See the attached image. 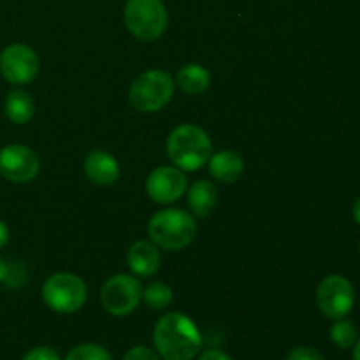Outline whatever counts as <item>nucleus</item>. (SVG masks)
<instances>
[{"mask_svg": "<svg viewBox=\"0 0 360 360\" xmlns=\"http://www.w3.org/2000/svg\"><path fill=\"white\" fill-rule=\"evenodd\" d=\"M127 28L136 39L157 41L169 25L167 7L162 0H129L123 11Z\"/></svg>", "mask_w": 360, "mask_h": 360, "instance_id": "obj_4", "label": "nucleus"}, {"mask_svg": "<svg viewBox=\"0 0 360 360\" xmlns=\"http://www.w3.org/2000/svg\"><path fill=\"white\" fill-rule=\"evenodd\" d=\"M102 306L115 316H127L136 311L143 301V287L139 280L130 274H115L101 290Z\"/></svg>", "mask_w": 360, "mask_h": 360, "instance_id": "obj_7", "label": "nucleus"}, {"mask_svg": "<svg viewBox=\"0 0 360 360\" xmlns=\"http://www.w3.org/2000/svg\"><path fill=\"white\" fill-rule=\"evenodd\" d=\"M84 174L95 185H115L120 178V165L111 153L104 150H95L84 160Z\"/></svg>", "mask_w": 360, "mask_h": 360, "instance_id": "obj_12", "label": "nucleus"}, {"mask_svg": "<svg viewBox=\"0 0 360 360\" xmlns=\"http://www.w3.org/2000/svg\"><path fill=\"white\" fill-rule=\"evenodd\" d=\"M167 157L172 164L181 171H199L207 164L213 151L210 136L200 127L185 123L179 125L169 134L167 144Z\"/></svg>", "mask_w": 360, "mask_h": 360, "instance_id": "obj_2", "label": "nucleus"}, {"mask_svg": "<svg viewBox=\"0 0 360 360\" xmlns=\"http://www.w3.org/2000/svg\"><path fill=\"white\" fill-rule=\"evenodd\" d=\"M0 72L11 84H28L39 74V56L30 46L11 44L0 53Z\"/></svg>", "mask_w": 360, "mask_h": 360, "instance_id": "obj_9", "label": "nucleus"}, {"mask_svg": "<svg viewBox=\"0 0 360 360\" xmlns=\"http://www.w3.org/2000/svg\"><path fill=\"white\" fill-rule=\"evenodd\" d=\"M172 288L162 281H155L143 290V301L151 309H165L172 302Z\"/></svg>", "mask_w": 360, "mask_h": 360, "instance_id": "obj_18", "label": "nucleus"}, {"mask_svg": "<svg viewBox=\"0 0 360 360\" xmlns=\"http://www.w3.org/2000/svg\"><path fill=\"white\" fill-rule=\"evenodd\" d=\"M188 188L185 171L171 165H162L151 171L146 179V193L158 204H172L181 199Z\"/></svg>", "mask_w": 360, "mask_h": 360, "instance_id": "obj_11", "label": "nucleus"}, {"mask_svg": "<svg viewBox=\"0 0 360 360\" xmlns=\"http://www.w3.org/2000/svg\"><path fill=\"white\" fill-rule=\"evenodd\" d=\"M287 360H326V359H323V355L320 354L319 350H315V348L299 347V348H294V350L287 355Z\"/></svg>", "mask_w": 360, "mask_h": 360, "instance_id": "obj_23", "label": "nucleus"}, {"mask_svg": "<svg viewBox=\"0 0 360 360\" xmlns=\"http://www.w3.org/2000/svg\"><path fill=\"white\" fill-rule=\"evenodd\" d=\"M123 360H162L160 355L148 347H134L125 354Z\"/></svg>", "mask_w": 360, "mask_h": 360, "instance_id": "obj_22", "label": "nucleus"}, {"mask_svg": "<svg viewBox=\"0 0 360 360\" xmlns=\"http://www.w3.org/2000/svg\"><path fill=\"white\" fill-rule=\"evenodd\" d=\"M153 345L162 360H192L202 348V336L190 316L167 313L155 326Z\"/></svg>", "mask_w": 360, "mask_h": 360, "instance_id": "obj_1", "label": "nucleus"}, {"mask_svg": "<svg viewBox=\"0 0 360 360\" xmlns=\"http://www.w3.org/2000/svg\"><path fill=\"white\" fill-rule=\"evenodd\" d=\"M9 269H11L9 262L0 257V283H6L7 276H9Z\"/></svg>", "mask_w": 360, "mask_h": 360, "instance_id": "obj_25", "label": "nucleus"}, {"mask_svg": "<svg viewBox=\"0 0 360 360\" xmlns=\"http://www.w3.org/2000/svg\"><path fill=\"white\" fill-rule=\"evenodd\" d=\"M65 360H112L111 354L101 345L84 343L77 345L67 354Z\"/></svg>", "mask_w": 360, "mask_h": 360, "instance_id": "obj_20", "label": "nucleus"}, {"mask_svg": "<svg viewBox=\"0 0 360 360\" xmlns=\"http://www.w3.org/2000/svg\"><path fill=\"white\" fill-rule=\"evenodd\" d=\"M88 297L84 281L77 274L56 273L42 285V299L46 306L60 315L79 311Z\"/></svg>", "mask_w": 360, "mask_h": 360, "instance_id": "obj_6", "label": "nucleus"}, {"mask_svg": "<svg viewBox=\"0 0 360 360\" xmlns=\"http://www.w3.org/2000/svg\"><path fill=\"white\" fill-rule=\"evenodd\" d=\"M39 157L25 144H9L0 150V174L13 183H28L37 176Z\"/></svg>", "mask_w": 360, "mask_h": 360, "instance_id": "obj_10", "label": "nucleus"}, {"mask_svg": "<svg viewBox=\"0 0 360 360\" xmlns=\"http://www.w3.org/2000/svg\"><path fill=\"white\" fill-rule=\"evenodd\" d=\"M127 262H129L130 271L136 276H153L162 262L160 250H158V246L153 241H136L129 248Z\"/></svg>", "mask_w": 360, "mask_h": 360, "instance_id": "obj_13", "label": "nucleus"}, {"mask_svg": "<svg viewBox=\"0 0 360 360\" xmlns=\"http://www.w3.org/2000/svg\"><path fill=\"white\" fill-rule=\"evenodd\" d=\"M355 350H354V360H360V340H357V343L354 345Z\"/></svg>", "mask_w": 360, "mask_h": 360, "instance_id": "obj_28", "label": "nucleus"}, {"mask_svg": "<svg viewBox=\"0 0 360 360\" xmlns=\"http://www.w3.org/2000/svg\"><path fill=\"white\" fill-rule=\"evenodd\" d=\"M23 360H62L58 352L53 350L51 347H35L25 354Z\"/></svg>", "mask_w": 360, "mask_h": 360, "instance_id": "obj_21", "label": "nucleus"}, {"mask_svg": "<svg viewBox=\"0 0 360 360\" xmlns=\"http://www.w3.org/2000/svg\"><path fill=\"white\" fill-rule=\"evenodd\" d=\"M354 285L341 274H330L320 281L316 288V306L320 311L333 320H341L354 309Z\"/></svg>", "mask_w": 360, "mask_h": 360, "instance_id": "obj_8", "label": "nucleus"}, {"mask_svg": "<svg viewBox=\"0 0 360 360\" xmlns=\"http://www.w3.org/2000/svg\"><path fill=\"white\" fill-rule=\"evenodd\" d=\"M7 241H9V229L0 220V248H4L7 245Z\"/></svg>", "mask_w": 360, "mask_h": 360, "instance_id": "obj_26", "label": "nucleus"}, {"mask_svg": "<svg viewBox=\"0 0 360 360\" xmlns=\"http://www.w3.org/2000/svg\"><path fill=\"white\" fill-rule=\"evenodd\" d=\"M218 190L207 179H199L188 188V207L195 217L204 218L217 207Z\"/></svg>", "mask_w": 360, "mask_h": 360, "instance_id": "obj_16", "label": "nucleus"}, {"mask_svg": "<svg viewBox=\"0 0 360 360\" xmlns=\"http://www.w3.org/2000/svg\"><path fill=\"white\" fill-rule=\"evenodd\" d=\"M199 360H232V357L221 350H206L200 354Z\"/></svg>", "mask_w": 360, "mask_h": 360, "instance_id": "obj_24", "label": "nucleus"}, {"mask_svg": "<svg viewBox=\"0 0 360 360\" xmlns=\"http://www.w3.org/2000/svg\"><path fill=\"white\" fill-rule=\"evenodd\" d=\"M354 218H355V221L360 225V197L355 200V204H354Z\"/></svg>", "mask_w": 360, "mask_h": 360, "instance_id": "obj_27", "label": "nucleus"}, {"mask_svg": "<svg viewBox=\"0 0 360 360\" xmlns=\"http://www.w3.org/2000/svg\"><path fill=\"white\" fill-rule=\"evenodd\" d=\"M174 83L183 94L186 95H200L210 88L211 74L200 63H188L181 67L174 77Z\"/></svg>", "mask_w": 360, "mask_h": 360, "instance_id": "obj_15", "label": "nucleus"}, {"mask_svg": "<svg viewBox=\"0 0 360 360\" xmlns=\"http://www.w3.org/2000/svg\"><path fill=\"white\" fill-rule=\"evenodd\" d=\"M330 340L340 348H352L359 340L357 327L345 319L336 320V323L330 327Z\"/></svg>", "mask_w": 360, "mask_h": 360, "instance_id": "obj_19", "label": "nucleus"}, {"mask_svg": "<svg viewBox=\"0 0 360 360\" xmlns=\"http://www.w3.org/2000/svg\"><path fill=\"white\" fill-rule=\"evenodd\" d=\"M176 83L164 70H146L134 79L129 98L137 111L157 112L171 102Z\"/></svg>", "mask_w": 360, "mask_h": 360, "instance_id": "obj_5", "label": "nucleus"}, {"mask_svg": "<svg viewBox=\"0 0 360 360\" xmlns=\"http://www.w3.org/2000/svg\"><path fill=\"white\" fill-rule=\"evenodd\" d=\"M211 176L220 183H234L241 178L245 171V160L239 153L232 150H221L211 155L207 160Z\"/></svg>", "mask_w": 360, "mask_h": 360, "instance_id": "obj_14", "label": "nucleus"}, {"mask_svg": "<svg viewBox=\"0 0 360 360\" xmlns=\"http://www.w3.org/2000/svg\"><path fill=\"white\" fill-rule=\"evenodd\" d=\"M197 234V224L188 211L162 210L148 221V236L158 248L178 252L186 248Z\"/></svg>", "mask_w": 360, "mask_h": 360, "instance_id": "obj_3", "label": "nucleus"}, {"mask_svg": "<svg viewBox=\"0 0 360 360\" xmlns=\"http://www.w3.org/2000/svg\"><path fill=\"white\" fill-rule=\"evenodd\" d=\"M35 112V104L30 94L25 90H13L6 98V115L7 118L18 125H25L32 120Z\"/></svg>", "mask_w": 360, "mask_h": 360, "instance_id": "obj_17", "label": "nucleus"}]
</instances>
